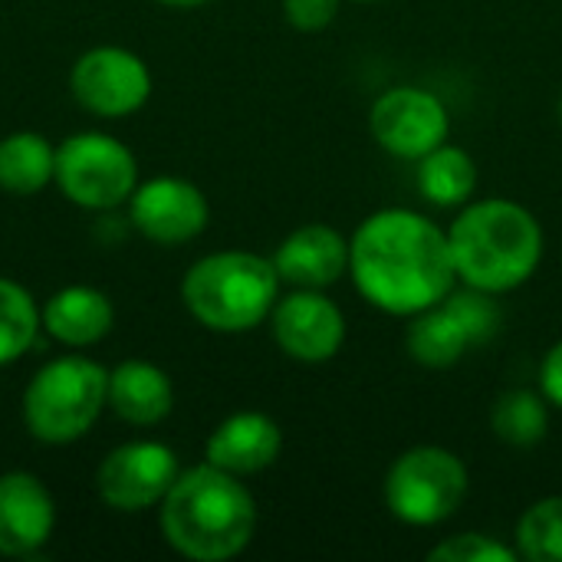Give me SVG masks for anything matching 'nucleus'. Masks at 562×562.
I'll use <instances>...</instances> for the list:
<instances>
[{"label":"nucleus","instance_id":"nucleus-1","mask_svg":"<svg viewBox=\"0 0 562 562\" xmlns=\"http://www.w3.org/2000/svg\"><path fill=\"white\" fill-rule=\"evenodd\" d=\"M349 273L369 306L402 319L438 306L458 286L448 231L408 207H382L356 227Z\"/></svg>","mask_w":562,"mask_h":562},{"label":"nucleus","instance_id":"nucleus-2","mask_svg":"<svg viewBox=\"0 0 562 562\" xmlns=\"http://www.w3.org/2000/svg\"><path fill=\"white\" fill-rule=\"evenodd\" d=\"M161 507V533L168 547L194 562H227L240 557L257 533V501L214 464H198L178 474Z\"/></svg>","mask_w":562,"mask_h":562},{"label":"nucleus","instance_id":"nucleus-3","mask_svg":"<svg viewBox=\"0 0 562 562\" xmlns=\"http://www.w3.org/2000/svg\"><path fill=\"white\" fill-rule=\"evenodd\" d=\"M448 244L458 280L494 296L520 290L547 250L537 214L510 198L468 201L448 227Z\"/></svg>","mask_w":562,"mask_h":562},{"label":"nucleus","instance_id":"nucleus-4","mask_svg":"<svg viewBox=\"0 0 562 562\" xmlns=\"http://www.w3.org/2000/svg\"><path fill=\"white\" fill-rule=\"evenodd\" d=\"M188 313L211 333L237 336L270 319L280 300V273L270 257L250 250L207 254L181 280Z\"/></svg>","mask_w":562,"mask_h":562},{"label":"nucleus","instance_id":"nucleus-5","mask_svg":"<svg viewBox=\"0 0 562 562\" xmlns=\"http://www.w3.org/2000/svg\"><path fill=\"white\" fill-rule=\"evenodd\" d=\"M105 405L109 372L86 356H59L30 379L23 422L43 445H72L92 431Z\"/></svg>","mask_w":562,"mask_h":562},{"label":"nucleus","instance_id":"nucleus-6","mask_svg":"<svg viewBox=\"0 0 562 562\" xmlns=\"http://www.w3.org/2000/svg\"><path fill=\"white\" fill-rule=\"evenodd\" d=\"M471 474L464 461L441 445H418L402 451L382 484L389 514L415 530L448 524L468 501Z\"/></svg>","mask_w":562,"mask_h":562},{"label":"nucleus","instance_id":"nucleus-7","mask_svg":"<svg viewBox=\"0 0 562 562\" xmlns=\"http://www.w3.org/2000/svg\"><path fill=\"white\" fill-rule=\"evenodd\" d=\"M59 191L89 211H112L125 204L138 188L135 155L112 135L79 132L56 148Z\"/></svg>","mask_w":562,"mask_h":562},{"label":"nucleus","instance_id":"nucleus-8","mask_svg":"<svg viewBox=\"0 0 562 562\" xmlns=\"http://www.w3.org/2000/svg\"><path fill=\"white\" fill-rule=\"evenodd\" d=\"M369 132L382 151L402 161H418L451 135V112L431 89L392 86L369 109Z\"/></svg>","mask_w":562,"mask_h":562},{"label":"nucleus","instance_id":"nucleus-9","mask_svg":"<svg viewBox=\"0 0 562 562\" xmlns=\"http://www.w3.org/2000/svg\"><path fill=\"white\" fill-rule=\"evenodd\" d=\"M72 99L102 119L138 112L151 95V72L142 56L122 46H95L82 53L69 72Z\"/></svg>","mask_w":562,"mask_h":562},{"label":"nucleus","instance_id":"nucleus-10","mask_svg":"<svg viewBox=\"0 0 562 562\" xmlns=\"http://www.w3.org/2000/svg\"><path fill=\"white\" fill-rule=\"evenodd\" d=\"M178 474L181 464L168 445L128 441L102 458L95 471V491L105 507L119 514H142L165 501Z\"/></svg>","mask_w":562,"mask_h":562},{"label":"nucleus","instance_id":"nucleus-11","mask_svg":"<svg viewBox=\"0 0 562 562\" xmlns=\"http://www.w3.org/2000/svg\"><path fill=\"white\" fill-rule=\"evenodd\" d=\"M270 333L286 359L319 366L339 356L346 342V316L323 290H293L277 300Z\"/></svg>","mask_w":562,"mask_h":562},{"label":"nucleus","instance_id":"nucleus-12","mask_svg":"<svg viewBox=\"0 0 562 562\" xmlns=\"http://www.w3.org/2000/svg\"><path fill=\"white\" fill-rule=\"evenodd\" d=\"M128 217L145 240L175 247L194 240L207 227L211 207L198 184L165 175L135 188L128 198Z\"/></svg>","mask_w":562,"mask_h":562},{"label":"nucleus","instance_id":"nucleus-13","mask_svg":"<svg viewBox=\"0 0 562 562\" xmlns=\"http://www.w3.org/2000/svg\"><path fill=\"white\" fill-rule=\"evenodd\" d=\"M56 527V504L46 484L26 471L0 474V557L40 553Z\"/></svg>","mask_w":562,"mask_h":562},{"label":"nucleus","instance_id":"nucleus-14","mask_svg":"<svg viewBox=\"0 0 562 562\" xmlns=\"http://www.w3.org/2000/svg\"><path fill=\"white\" fill-rule=\"evenodd\" d=\"M280 283L293 290H329L349 273V240L329 224H303L273 250Z\"/></svg>","mask_w":562,"mask_h":562},{"label":"nucleus","instance_id":"nucleus-15","mask_svg":"<svg viewBox=\"0 0 562 562\" xmlns=\"http://www.w3.org/2000/svg\"><path fill=\"white\" fill-rule=\"evenodd\" d=\"M280 451H283V431L263 412L227 415L204 445L207 464L237 477H250V474L273 468Z\"/></svg>","mask_w":562,"mask_h":562},{"label":"nucleus","instance_id":"nucleus-16","mask_svg":"<svg viewBox=\"0 0 562 562\" xmlns=\"http://www.w3.org/2000/svg\"><path fill=\"white\" fill-rule=\"evenodd\" d=\"M109 408L135 428L161 425L175 408V385L155 362L128 359L109 372Z\"/></svg>","mask_w":562,"mask_h":562},{"label":"nucleus","instance_id":"nucleus-17","mask_svg":"<svg viewBox=\"0 0 562 562\" xmlns=\"http://www.w3.org/2000/svg\"><path fill=\"white\" fill-rule=\"evenodd\" d=\"M43 329L72 349H86L102 342L112 326H115V310L112 300L102 290L92 286H63L59 293L49 296V303L40 313Z\"/></svg>","mask_w":562,"mask_h":562},{"label":"nucleus","instance_id":"nucleus-18","mask_svg":"<svg viewBox=\"0 0 562 562\" xmlns=\"http://www.w3.org/2000/svg\"><path fill=\"white\" fill-rule=\"evenodd\" d=\"M474 346H477L474 336L468 333L461 316L448 306V300L412 316V323L405 329V352L425 369H451Z\"/></svg>","mask_w":562,"mask_h":562},{"label":"nucleus","instance_id":"nucleus-19","mask_svg":"<svg viewBox=\"0 0 562 562\" xmlns=\"http://www.w3.org/2000/svg\"><path fill=\"white\" fill-rule=\"evenodd\" d=\"M477 161L461 145H438L425 158H418L415 184L418 194L435 207H464L477 194Z\"/></svg>","mask_w":562,"mask_h":562},{"label":"nucleus","instance_id":"nucleus-20","mask_svg":"<svg viewBox=\"0 0 562 562\" xmlns=\"http://www.w3.org/2000/svg\"><path fill=\"white\" fill-rule=\"evenodd\" d=\"M56 178V148L40 132L0 138V188L16 198L43 191Z\"/></svg>","mask_w":562,"mask_h":562},{"label":"nucleus","instance_id":"nucleus-21","mask_svg":"<svg viewBox=\"0 0 562 562\" xmlns=\"http://www.w3.org/2000/svg\"><path fill=\"white\" fill-rule=\"evenodd\" d=\"M491 431L510 448H533L550 431V402L543 392L510 389L491 408Z\"/></svg>","mask_w":562,"mask_h":562},{"label":"nucleus","instance_id":"nucleus-22","mask_svg":"<svg viewBox=\"0 0 562 562\" xmlns=\"http://www.w3.org/2000/svg\"><path fill=\"white\" fill-rule=\"evenodd\" d=\"M40 329L43 319L30 290L0 277V366H10L23 352H30Z\"/></svg>","mask_w":562,"mask_h":562},{"label":"nucleus","instance_id":"nucleus-23","mask_svg":"<svg viewBox=\"0 0 562 562\" xmlns=\"http://www.w3.org/2000/svg\"><path fill=\"white\" fill-rule=\"evenodd\" d=\"M514 550L527 562H562V497H543L524 510Z\"/></svg>","mask_w":562,"mask_h":562},{"label":"nucleus","instance_id":"nucleus-24","mask_svg":"<svg viewBox=\"0 0 562 562\" xmlns=\"http://www.w3.org/2000/svg\"><path fill=\"white\" fill-rule=\"evenodd\" d=\"M428 560L431 562H517V550L497 537H487V533H454V537H445L438 547L428 550Z\"/></svg>","mask_w":562,"mask_h":562},{"label":"nucleus","instance_id":"nucleus-25","mask_svg":"<svg viewBox=\"0 0 562 562\" xmlns=\"http://www.w3.org/2000/svg\"><path fill=\"white\" fill-rule=\"evenodd\" d=\"M342 10V0H283V16L300 33L326 30Z\"/></svg>","mask_w":562,"mask_h":562},{"label":"nucleus","instance_id":"nucleus-26","mask_svg":"<svg viewBox=\"0 0 562 562\" xmlns=\"http://www.w3.org/2000/svg\"><path fill=\"white\" fill-rule=\"evenodd\" d=\"M540 392L550 405L562 408V339L547 349L540 362Z\"/></svg>","mask_w":562,"mask_h":562},{"label":"nucleus","instance_id":"nucleus-27","mask_svg":"<svg viewBox=\"0 0 562 562\" xmlns=\"http://www.w3.org/2000/svg\"><path fill=\"white\" fill-rule=\"evenodd\" d=\"M158 3H165V7H181V10H188V7H201V3H207V0H158Z\"/></svg>","mask_w":562,"mask_h":562},{"label":"nucleus","instance_id":"nucleus-28","mask_svg":"<svg viewBox=\"0 0 562 562\" xmlns=\"http://www.w3.org/2000/svg\"><path fill=\"white\" fill-rule=\"evenodd\" d=\"M352 3H372V0H352Z\"/></svg>","mask_w":562,"mask_h":562},{"label":"nucleus","instance_id":"nucleus-29","mask_svg":"<svg viewBox=\"0 0 562 562\" xmlns=\"http://www.w3.org/2000/svg\"><path fill=\"white\" fill-rule=\"evenodd\" d=\"M560 119H562V102H560Z\"/></svg>","mask_w":562,"mask_h":562}]
</instances>
